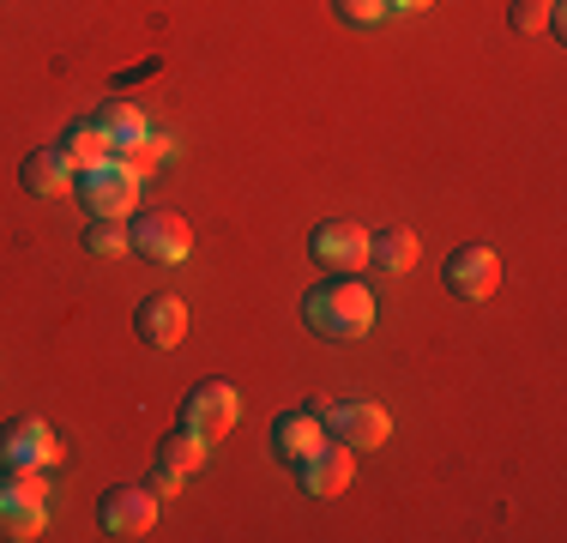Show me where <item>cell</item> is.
<instances>
[{"mask_svg": "<svg viewBox=\"0 0 567 543\" xmlns=\"http://www.w3.org/2000/svg\"><path fill=\"white\" fill-rule=\"evenodd\" d=\"M302 326L315 338H327V345H350V338H362L374 326V290L362 278H350V272H332V278H320L302 296Z\"/></svg>", "mask_w": 567, "mask_h": 543, "instance_id": "6da1fadb", "label": "cell"}, {"mask_svg": "<svg viewBox=\"0 0 567 543\" xmlns=\"http://www.w3.org/2000/svg\"><path fill=\"white\" fill-rule=\"evenodd\" d=\"M236 423H241V392L229 387V380H199L182 399V429H194L206 447L218 441V434H229Z\"/></svg>", "mask_w": 567, "mask_h": 543, "instance_id": "7a4b0ae2", "label": "cell"}, {"mask_svg": "<svg viewBox=\"0 0 567 543\" xmlns=\"http://www.w3.org/2000/svg\"><path fill=\"white\" fill-rule=\"evenodd\" d=\"M73 194L91 206V217H127L140 199V175L127 163H97V170H73Z\"/></svg>", "mask_w": 567, "mask_h": 543, "instance_id": "3957f363", "label": "cell"}, {"mask_svg": "<svg viewBox=\"0 0 567 543\" xmlns=\"http://www.w3.org/2000/svg\"><path fill=\"white\" fill-rule=\"evenodd\" d=\"M61 459V441L43 417H12L0 429V471H49Z\"/></svg>", "mask_w": 567, "mask_h": 543, "instance_id": "277c9868", "label": "cell"}, {"mask_svg": "<svg viewBox=\"0 0 567 543\" xmlns=\"http://www.w3.org/2000/svg\"><path fill=\"white\" fill-rule=\"evenodd\" d=\"M127 242H133V254H145V260H157V266H175V260H187V254H194V229H187L182 212H145V217H133Z\"/></svg>", "mask_w": 567, "mask_h": 543, "instance_id": "5b68a950", "label": "cell"}, {"mask_svg": "<svg viewBox=\"0 0 567 543\" xmlns=\"http://www.w3.org/2000/svg\"><path fill=\"white\" fill-rule=\"evenodd\" d=\"M447 290L458 303H489L495 290H502V260H495V248H483V242H465V248L447 254Z\"/></svg>", "mask_w": 567, "mask_h": 543, "instance_id": "8992f818", "label": "cell"}, {"mask_svg": "<svg viewBox=\"0 0 567 543\" xmlns=\"http://www.w3.org/2000/svg\"><path fill=\"white\" fill-rule=\"evenodd\" d=\"M315 411L327 423V434H339L344 447H381L393 434V417L369 399H339V404H315Z\"/></svg>", "mask_w": 567, "mask_h": 543, "instance_id": "52a82bcc", "label": "cell"}, {"mask_svg": "<svg viewBox=\"0 0 567 543\" xmlns=\"http://www.w3.org/2000/svg\"><path fill=\"white\" fill-rule=\"evenodd\" d=\"M97 520L110 537H145L157 525V495L145 483H115L110 495L97 501Z\"/></svg>", "mask_w": 567, "mask_h": 543, "instance_id": "ba28073f", "label": "cell"}, {"mask_svg": "<svg viewBox=\"0 0 567 543\" xmlns=\"http://www.w3.org/2000/svg\"><path fill=\"white\" fill-rule=\"evenodd\" d=\"M308 254L332 272H357L369 260V229L350 224V217H327V224H315V236H308Z\"/></svg>", "mask_w": 567, "mask_h": 543, "instance_id": "9c48e42d", "label": "cell"}, {"mask_svg": "<svg viewBox=\"0 0 567 543\" xmlns=\"http://www.w3.org/2000/svg\"><path fill=\"white\" fill-rule=\"evenodd\" d=\"M350 471H357V465H350V447L332 441V434H327V441H320L308 459H296V483H302L308 495H320V501H327V495H344V489H350Z\"/></svg>", "mask_w": 567, "mask_h": 543, "instance_id": "30bf717a", "label": "cell"}, {"mask_svg": "<svg viewBox=\"0 0 567 543\" xmlns=\"http://www.w3.org/2000/svg\"><path fill=\"white\" fill-rule=\"evenodd\" d=\"M133 332H140L152 350H175V345L187 338V308H182V296H145V303L133 308Z\"/></svg>", "mask_w": 567, "mask_h": 543, "instance_id": "8fae6325", "label": "cell"}, {"mask_svg": "<svg viewBox=\"0 0 567 543\" xmlns=\"http://www.w3.org/2000/svg\"><path fill=\"white\" fill-rule=\"evenodd\" d=\"M19 187H24V194H37V199L73 194V163H66L61 145H37V152L19 163Z\"/></svg>", "mask_w": 567, "mask_h": 543, "instance_id": "7c38bea8", "label": "cell"}, {"mask_svg": "<svg viewBox=\"0 0 567 543\" xmlns=\"http://www.w3.org/2000/svg\"><path fill=\"white\" fill-rule=\"evenodd\" d=\"M320 441H327V423H320V411H315V404H302V411H284L278 423H272V453L284 459V465L308 459Z\"/></svg>", "mask_w": 567, "mask_h": 543, "instance_id": "4fadbf2b", "label": "cell"}, {"mask_svg": "<svg viewBox=\"0 0 567 543\" xmlns=\"http://www.w3.org/2000/svg\"><path fill=\"white\" fill-rule=\"evenodd\" d=\"M61 152H66V163H73V170H97V163L115 157V140L85 115V121H73V127L61 133Z\"/></svg>", "mask_w": 567, "mask_h": 543, "instance_id": "5bb4252c", "label": "cell"}, {"mask_svg": "<svg viewBox=\"0 0 567 543\" xmlns=\"http://www.w3.org/2000/svg\"><path fill=\"white\" fill-rule=\"evenodd\" d=\"M169 152H175V140H169V133H152V127L133 133V140H115V163H127V170L140 175V182H145V175L164 170Z\"/></svg>", "mask_w": 567, "mask_h": 543, "instance_id": "9a60e30c", "label": "cell"}, {"mask_svg": "<svg viewBox=\"0 0 567 543\" xmlns=\"http://www.w3.org/2000/svg\"><path fill=\"white\" fill-rule=\"evenodd\" d=\"M206 465V441H199L194 429H175L157 441V471H169V478H182V483H194V471Z\"/></svg>", "mask_w": 567, "mask_h": 543, "instance_id": "2e32d148", "label": "cell"}, {"mask_svg": "<svg viewBox=\"0 0 567 543\" xmlns=\"http://www.w3.org/2000/svg\"><path fill=\"white\" fill-rule=\"evenodd\" d=\"M416 254H423V248H416V229H404V224H386L381 236H369V260L381 272H393V278L416 266Z\"/></svg>", "mask_w": 567, "mask_h": 543, "instance_id": "e0dca14e", "label": "cell"}, {"mask_svg": "<svg viewBox=\"0 0 567 543\" xmlns=\"http://www.w3.org/2000/svg\"><path fill=\"white\" fill-rule=\"evenodd\" d=\"M43 525H49V501H31V495H12L7 489V501H0V537L31 543Z\"/></svg>", "mask_w": 567, "mask_h": 543, "instance_id": "ac0fdd59", "label": "cell"}, {"mask_svg": "<svg viewBox=\"0 0 567 543\" xmlns=\"http://www.w3.org/2000/svg\"><path fill=\"white\" fill-rule=\"evenodd\" d=\"M507 24H513V37H544V31H556V0H513V7H507Z\"/></svg>", "mask_w": 567, "mask_h": 543, "instance_id": "d6986e66", "label": "cell"}, {"mask_svg": "<svg viewBox=\"0 0 567 543\" xmlns=\"http://www.w3.org/2000/svg\"><path fill=\"white\" fill-rule=\"evenodd\" d=\"M91 121H97V127L110 133V140H133V133H145V115H140V109H133L127 98H110Z\"/></svg>", "mask_w": 567, "mask_h": 543, "instance_id": "ffe728a7", "label": "cell"}, {"mask_svg": "<svg viewBox=\"0 0 567 543\" xmlns=\"http://www.w3.org/2000/svg\"><path fill=\"white\" fill-rule=\"evenodd\" d=\"M127 229H121V217H91L85 229V254H103V260H115V254H127Z\"/></svg>", "mask_w": 567, "mask_h": 543, "instance_id": "44dd1931", "label": "cell"}, {"mask_svg": "<svg viewBox=\"0 0 567 543\" xmlns=\"http://www.w3.org/2000/svg\"><path fill=\"white\" fill-rule=\"evenodd\" d=\"M332 12H339L344 24H362V31H369V24H381L386 12H393V0H332Z\"/></svg>", "mask_w": 567, "mask_h": 543, "instance_id": "7402d4cb", "label": "cell"}, {"mask_svg": "<svg viewBox=\"0 0 567 543\" xmlns=\"http://www.w3.org/2000/svg\"><path fill=\"white\" fill-rule=\"evenodd\" d=\"M175 489H182V478H169V471H152V495H157V501L175 495Z\"/></svg>", "mask_w": 567, "mask_h": 543, "instance_id": "603a6c76", "label": "cell"}, {"mask_svg": "<svg viewBox=\"0 0 567 543\" xmlns=\"http://www.w3.org/2000/svg\"><path fill=\"white\" fill-rule=\"evenodd\" d=\"M393 7H404V12H416V7H429V0H393Z\"/></svg>", "mask_w": 567, "mask_h": 543, "instance_id": "cb8c5ba5", "label": "cell"}, {"mask_svg": "<svg viewBox=\"0 0 567 543\" xmlns=\"http://www.w3.org/2000/svg\"><path fill=\"white\" fill-rule=\"evenodd\" d=\"M0 501H7V478H0Z\"/></svg>", "mask_w": 567, "mask_h": 543, "instance_id": "d4e9b609", "label": "cell"}]
</instances>
